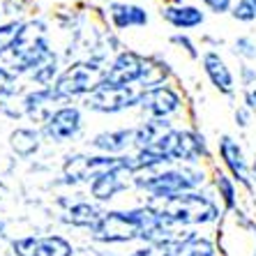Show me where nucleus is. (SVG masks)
Masks as SVG:
<instances>
[{"label":"nucleus","mask_w":256,"mask_h":256,"mask_svg":"<svg viewBox=\"0 0 256 256\" xmlns=\"http://www.w3.org/2000/svg\"><path fill=\"white\" fill-rule=\"evenodd\" d=\"M208 180L210 171L206 166L173 164V166L160 168V171H138L134 176V187L143 192L152 206H160V203L171 201L185 192L203 190Z\"/></svg>","instance_id":"f257e3e1"},{"label":"nucleus","mask_w":256,"mask_h":256,"mask_svg":"<svg viewBox=\"0 0 256 256\" xmlns=\"http://www.w3.org/2000/svg\"><path fill=\"white\" fill-rule=\"evenodd\" d=\"M157 210L166 220L168 226L176 228L210 226V224H217L224 214V208L217 201V196L206 190L185 192V194H180L171 201L160 203Z\"/></svg>","instance_id":"f03ea898"},{"label":"nucleus","mask_w":256,"mask_h":256,"mask_svg":"<svg viewBox=\"0 0 256 256\" xmlns=\"http://www.w3.org/2000/svg\"><path fill=\"white\" fill-rule=\"evenodd\" d=\"M51 54L54 48L48 46L46 26L42 21H28L18 32L14 46L0 56V67L16 81L21 74H32Z\"/></svg>","instance_id":"7ed1b4c3"},{"label":"nucleus","mask_w":256,"mask_h":256,"mask_svg":"<svg viewBox=\"0 0 256 256\" xmlns=\"http://www.w3.org/2000/svg\"><path fill=\"white\" fill-rule=\"evenodd\" d=\"M104 58H90V60H78V62H72L65 70L60 72V76L54 81L51 86V92L58 102H72L76 97H88L97 86L102 84V76H104Z\"/></svg>","instance_id":"20e7f679"},{"label":"nucleus","mask_w":256,"mask_h":256,"mask_svg":"<svg viewBox=\"0 0 256 256\" xmlns=\"http://www.w3.org/2000/svg\"><path fill=\"white\" fill-rule=\"evenodd\" d=\"M90 238L100 244H127L141 238L136 224L134 208L127 210H104L95 228L90 231Z\"/></svg>","instance_id":"39448f33"},{"label":"nucleus","mask_w":256,"mask_h":256,"mask_svg":"<svg viewBox=\"0 0 256 256\" xmlns=\"http://www.w3.org/2000/svg\"><path fill=\"white\" fill-rule=\"evenodd\" d=\"M134 176H136L134 155H125L118 166L100 173V176L90 182V185H88L90 198H92L95 203L114 201L118 194H122V192H127L130 187H134Z\"/></svg>","instance_id":"423d86ee"},{"label":"nucleus","mask_w":256,"mask_h":256,"mask_svg":"<svg viewBox=\"0 0 256 256\" xmlns=\"http://www.w3.org/2000/svg\"><path fill=\"white\" fill-rule=\"evenodd\" d=\"M138 102H141V88H136V86H132V88H108V86L100 84L84 100V108L104 116H116L132 111V108H138Z\"/></svg>","instance_id":"0eeeda50"},{"label":"nucleus","mask_w":256,"mask_h":256,"mask_svg":"<svg viewBox=\"0 0 256 256\" xmlns=\"http://www.w3.org/2000/svg\"><path fill=\"white\" fill-rule=\"evenodd\" d=\"M146 118H160V120H173L182 114L185 108V97L176 86L166 84L152 90H141V102H138Z\"/></svg>","instance_id":"6e6552de"},{"label":"nucleus","mask_w":256,"mask_h":256,"mask_svg":"<svg viewBox=\"0 0 256 256\" xmlns=\"http://www.w3.org/2000/svg\"><path fill=\"white\" fill-rule=\"evenodd\" d=\"M143 72V56L132 51V48H122L114 56V60L106 65L104 76H102V86L108 88H138V78Z\"/></svg>","instance_id":"1a4fd4ad"},{"label":"nucleus","mask_w":256,"mask_h":256,"mask_svg":"<svg viewBox=\"0 0 256 256\" xmlns=\"http://www.w3.org/2000/svg\"><path fill=\"white\" fill-rule=\"evenodd\" d=\"M217 157H220L224 171L238 182V187H244V190L254 187V180H252L250 173V160L244 155V148L240 146L238 138L231 136V134H220V138H217Z\"/></svg>","instance_id":"9d476101"},{"label":"nucleus","mask_w":256,"mask_h":256,"mask_svg":"<svg viewBox=\"0 0 256 256\" xmlns=\"http://www.w3.org/2000/svg\"><path fill=\"white\" fill-rule=\"evenodd\" d=\"M212 160V150L201 130L196 127H178V143L173 162L185 164V166H203V162Z\"/></svg>","instance_id":"9b49d317"},{"label":"nucleus","mask_w":256,"mask_h":256,"mask_svg":"<svg viewBox=\"0 0 256 256\" xmlns=\"http://www.w3.org/2000/svg\"><path fill=\"white\" fill-rule=\"evenodd\" d=\"M84 130V111L74 104L58 106L42 125V134L54 143H67L76 138Z\"/></svg>","instance_id":"f8f14e48"},{"label":"nucleus","mask_w":256,"mask_h":256,"mask_svg":"<svg viewBox=\"0 0 256 256\" xmlns=\"http://www.w3.org/2000/svg\"><path fill=\"white\" fill-rule=\"evenodd\" d=\"M201 70L208 78V84L212 86L222 97H236V74H233L231 65L226 62V58L220 54V51H203L201 54Z\"/></svg>","instance_id":"ddd939ff"},{"label":"nucleus","mask_w":256,"mask_h":256,"mask_svg":"<svg viewBox=\"0 0 256 256\" xmlns=\"http://www.w3.org/2000/svg\"><path fill=\"white\" fill-rule=\"evenodd\" d=\"M88 143L100 155H130V150H134V127H118V130L100 132Z\"/></svg>","instance_id":"4468645a"},{"label":"nucleus","mask_w":256,"mask_h":256,"mask_svg":"<svg viewBox=\"0 0 256 256\" xmlns=\"http://www.w3.org/2000/svg\"><path fill=\"white\" fill-rule=\"evenodd\" d=\"M160 16L164 18V24H168L178 32H190L206 24V10L190 2H168L162 7Z\"/></svg>","instance_id":"2eb2a0df"},{"label":"nucleus","mask_w":256,"mask_h":256,"mask_svg":"<svg viewBox=\"0 0 256 256\" xmlns=\"http://www.w3.org/2000/svg\"><path fill=\"white\" fill-rule=\"evenodd\" d=\"M108 21L116 30H132V28H146L150 24V12L143 5L136 2H122V0H111L106 5Z\"/></svg>","instance_id":"dca6fc26"},{"label":"nucleus","mask_w":256,"mask_h":256,"mask_svg":"<svg viewBox=\"0 0 256 256\" xmlns=\"http://www.w3.org/2000/svg\"><path fill=\"white\" fill-rule=\"evenodd\" d=\"M56 104H58V100L54 97L51 88L28 90V92L24 95V114H26V118H30L32 122L44 125V122L48 120V116L58 108Z\"/></svg>","instance_id":"f3484780"},{"label":"nucleus","mask_w":256,"mask_h":256,"mask_svg":"<svg viewBox=\"0 0 256 256\" xmlns=\"http://www.w3.org/2000/svg\"><path fill=\"white\" fill-rule=\"evenodd\" d=\"M173 70L162 56H143V72L138 78V88L141 90H152L160 86L171 84Z\"/></svg>","instance_id":"a211bd4d"},{"label":"nucleus","mask_w":256,"mask_h":256,"mask_svg":"<svg viewBox=\"0 0 256 256\" xmlns=\"http://www.w3.org/2000/svg\"><path fill=\"white\" fill-rule=\"evenodd\" d=\"M171 130H176L173 120H160V118H146L143 122L134 125V152L148 148V146H155Z\"/></svg>","instance_id":"6ab92c4d"},{"label":"nucleus","mask_w":256,"mask_h":256,"mask_svg":"<svg viewBox=\"0 0 256 256\" xmlns=\"http://www.w3.org/2000/svg\"><path fill=\"white\" fill-rule=\"evenodd\" d=\"M210 185H212L214 196L222 203L224 212H236L238 210V182L224 168H212L210 171Z\"/></svg>","instance_id":"aec40b11"},{"label":"nucleus","mask_w":256,"mask_h":256,"mask_svg":"<svg viewBox=\"0 0 256 256\" xmlns=\"http://www.w3.org/2000/svg\"><path fill=\"white\" fill-rule=\"evenodd\" d=\"M102 212L104 210L97 206L95 201H76V203H70L65 210V217L62 220L74 228H86V231H92L95 224L100 222Z\"/></svg>","instance_id":"412c9836"},{"label":"nucleus","mask_w":256,"mask_h":256,"mask_svg":"<svg viewBox=\"0 0 256 256\" xmlns=\"http://www.w3.org/2000/svg\"><path fill=\"white\" fill-rule=\"evenodd\" d=\"M42 130L37 127H16V130L10 134V148L16 157L21 160H28V157L37 155L40 148H42Z\"/></svg>","instance_id":"4be33fe9"},{"label":"nucleus","mask_w":256,"mask_h":256,"mask_svg":"<svg viewBox=\"0 0 256 256\" xmlns=\"http://www.w3.org/2000/svg\"><path fill=\"white\" fill-rule=\"evenodd\" d=\"M58 76H60V65H58V56H56V54L48 56L42 65H40L35 72H32V74H30V78H32L40 88H51V86H54V81Z\"/></svg>","instance_id":"5701e85b"},{"label":"nucleus","mask_w":256,"mask_h":256,"mask_svg":"<svg viewBox=\"0 0 256 256\" xmlns=\"http://www.w3.org/2000/svg\"><path fill=\"white\" fill-rule=\"evenodd\" d=\"M231 56L238 58V62H256V37L254 35H238L231 42Z\"/></svg>","instance_id":"b1692460"},{"label":"nucleus","mask_w":256,"mask_h":256,"mask_svg":"<svg viewBox=\"0 0 256 256\" xmlns=\"http://www.w3.org/2000/svg\"><path fill=\"white\" fill-rule=\"evenodd\" d=\"M42 256H74V244L58 233L42 236Z\"/></svg>","instance_id":"393cba45"},{"label":"nucleus","mask_w":256,"mask_h":256,"mask_svg":"<svg viewBox=\"0 0 256 256\" xmlns=\"http://www.w3.org/2000/svg\"><path fill=\"white\" fill-rule=\"evenodd\" d=\"M14 256H42V236H24L12 242Z\"/></svg>","instance_id":"a878e982"},{"label":"nucleus","mask_w":256,"mask_h":256,"mask_svg":"<svg viewBox=\"0 0 256 256\" xmlns=\"http://www.w3.org/2000/svg\"><path fill=\"white\" fill-rule=\"evenodd\" d=\"M21 28H24V21H16V18H14V21H5V24H0V56L14 46L18 32H21Z\"/></svg>","instance_id":"bb28decb"},{"label":"nucleus","mask_w":256,"mask_h":256,"mask_svg":"<svg viewBox=\"0 0 256 256\" xmlns=\"http://www.w3.org/2000/svg\"><path fill=\"white\" fill-rule=\"evenodd\" d=\"M168 42H171L173 46H178L180 51H185V56L190 60H201V48H198L196 42L190 37V32H173V35L168 37Z\"/></svg>","instance_id":"cd10ccee"},{"label":"nucleus","mask_w":256,"mask_h":256,"mask_svg":"<svg viewBox=\"0 0 256 256\" xmlns=\"http://www.w3.org/2000/svg\"><path fill=\"white\" fill-rule=\"evenodd\" d=\"M228 16H231L236 24H242V26L256 24V10L250 5V2H242V0H236V5H233Z\"/></svg>","instance_id":"c85d7f7f"},{"label":"nucleus","mask_w":256,"mask_h":256,"mask_svg":"<svg viewBox=\"0 0 256 256\" xmlns=\"http://www.w3.org/2000/svg\"><path fill=\"white\" fill-rule=\"evenodd\" d=\"M236 84L242 90H252L256 86V65L250 62H238V76H236Z\"/></svg>","instance_id":"c756f323"},{"label":"nucleus","mask_w":256,"mask_h":256,"mask_svg":"<svg viewBox=\"0 0 256 256\" xmlns=\"http://www.w3.org/2000/svg\"><path fill=\"white\" fill-rule=\"evenodd\" d=\"M236 0H201V7L206 12L214 14V16H224V14H231Z\"/></svg>","instance_id":"7c9ffc66"},{"label":"nucleus","mask_w":256,"mask_h":256,"mask_svg":"<svg viewBox=\"0 0 256 256\" xmlns=\"http://www.w3.org/2000/svg\"><path fill=\"white\" fill-rule=\"evenodd\" d=\"M252 120H254V111H250L247 106H236L233 108V125L238 127V130H247L252 125Z\"/></svg>","instance_id":"2f4dec72"},{"label":"nucleus","mask_w":256,"mask_h":256,"mask_svg":"<svg viewBox=\"0 0 256 256\" xmlns=\"http://www.w3.org/2000/svg\"><path fill=\"white\" fill-rule=\"evenodd\" d=\"M10 95H14V78L0 67V102Z\"/></svg>","instance_id":"473e14b6"},{"label":"nucleus","mask_w":256,"mask_h":256,"mask_svg":"<svg viewBox=\"0 0 256 256\" xmlns=\"http://www.w3.org/2000/svg\"><path fill=\"white\" fill-rule=\"evenodd\" d=\"M242 106L256 114V86L252 90H242Z\"/></svg>","instance_id":"72a5a7b5"},{"label":"nucleus","mask_w":256,"mask_h":256,"mask_svg":"<svg viewBox=\"0 0 256 256\" xmlns=\"http://www.w3.org/2000/svg\"><path fill=\"white\" fill-rule=\"evenodd\" d=\"M127 256H157V250L155 247H148V244H141L138 250H134L132 254H127Z\"/></svg>","instance_id":"f704fd0d"},{"label":"nucleus","mask_w":256,"mask_h":256,"mask_svg":"<svg viewBox=\"0 0 256 256\" xmlns=\"http://www.w3.org/2000/svg\"><path fill=\"white\" fill-rule=\"evenodd\" d=\"M250 173H252V180L256 182V155L252 157V162H250Z\"/></svg>","instance_id":"c9c22d12"},{"label":"nucleus","mask_w":256,"mask_h":256,"mask_svg":"<svg viewBox=\"0 0 256 256\" xmlns=\"http://www.w3.org/2000/svg\"><path fill=\"white\" fill-rule=\"evenodd\" d=\"M5 196H7V185L2 182V180H0V201H2Z\"/></svg>","instance_id":"e433bc0d"},{"label":"nucleus","mask_w":256,"mask_h":256,"mask_svg":"<svg viewBox=\"0 0 256 256\" xmlns=\"http://www.w3.org/2000/svg\"><path fill=\"white\" fill-rule=\"evenodd\" d=\"M5 231H7V226H5V222L0 220V238H2V236H5Z\"/></svg>","instance_id":"4c0bfd02"},{"label":"nucleus","mask_w":256,"mask_h":256,"mask_svg":"<svg viewBox=\"0 0 256 256\" xmlns=\"http://www.w3.org/2000/svg\"><path fill=\"white\" fill-rule=\"evenodd\" d=\"M242 2H250V5H252V7H254V10H256V0H242Z\"/></svg>","instance_id":"58836bf2"},{"label":"nucleus","mask_w":256,"mask_h":256,"mask_svg":"<svg viewBox=\"0 0 256 256\" xmlns=\"http://www.w3.org/2000/svg\"><path fill=\"white\" fill-rule=\"evenodd\" d=\"M252 256H256V242H254V252H252Z\"/></svg>","instance_id":"ea45409f"},{"label":"nucleus","mask_w":256,"mask_h":256,"mask_svg":"<svg viewBox=\"0 0 256 256\" xmlns=\"http://www.w3.org/2000/svg\"><path fill=\"white\" fill-rule=\"evenodd\" d=\"M104 256H120V254H104Z\"/></svg>","instance_id":"a19ab883"},{"label":"nucleus","mask_w":256,"mask_h":256,"mask_svg":"<svg viewBox=\"0 0 256 256\" xmlns=\"http://www.w3.org/2000/svg\"><path fill=\"white\" fill-rule=\"evenodd\" d=\"M171 2H180V0H171Z\"/></svg>","instance_id":"79ce46f5"}]
</instances>
